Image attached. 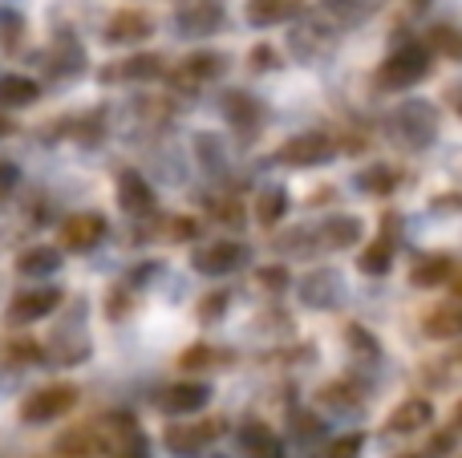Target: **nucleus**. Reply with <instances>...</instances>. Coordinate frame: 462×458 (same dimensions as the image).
<instances>
[{"instance_id": "nucleus-1", "label": "nucleus", "mask_w": 462, "mask_h": 458, "mask_svg": "<svg viewBox=\"0 0 462 458\" xmlns=\"http://www.w3.org/2000/svg\"><path fill=\"white\" fill-rule=\"evenodd\" d=\"M390 134H393V142H402L406 151H426V146H434V138H439V110H434L430 102H422V97L402 102L398 110L390 114Z\"/></svg>"}, {"instance_id": "nucleus-2", "label": "nucleus", "mask_w": 462, "mask_h": 458, "mask_svg": "<svg viewBox=\"0 0 462 458\" xmlns=\"http://www.w3.org/2000/svg\"><path fill=\"white\" fill-rule=\"evenodd\" d=\"M430 78V45H398L377 69V86L382 89H410L418 81Z\"/></svg>"}, {"instance_id": "nucleus-3", "label": "nucleus", "mask_w": 462, "mask_h": 458, "mask_svg": "<svg viewBox=\"0 0 462 458\" xmlns=\"http://www.w3.org/2000/svg\"><path fill=\"white\" fill-rule=\"evenodd\" d=\"M73 406H78V386H69V381L41 386L21 402V422H32V426H41V422H57V418H65Z\"/></svg>"}, {"instance_id": "nucleus-4", "label": "nucleus", "mask_w": 462, "mask_h": 458, "mask_svg": "<svg viewBox=\"0 0 462 458\" xmlns=\"http://www.w3.org/2000/svg\"><path fill=\"white\" fill-rule=\"evenodd\" d=\"M219 438H224V418H203V422H183V426H167L162 443H167L171 454L191 458L208 451L211 443H219Z\"/></svg>"}, {"instance_id": "nucleus-5", "label": "nucleus", "mask_w": 462, "mask_h": 458, "mask_svg": "<svg viewBox=\"0 0 462 458\" xmlns=\"http://www.w3.org/2000/svg\"><path fill=\"white\" fill-rule=\"evenodd\" d=\"M337 154L333 134H320V130H309V134H292L284 146L276 151V162L284 167H317V162H328Z\"/></svg>"}, {"instance_id": "nucleus-6", "label": "nucleus", "mask_w": 462, "mask_h": 458, "mask_svg": "<svg viewBox=\"0 0 462 458\" xmlns=\"http://www.w3.org/2000/svg\"><path fill=\"white\" fill-rule=\"evenodd\" d=\"M102 430V443H106V454L114 458H146V438L138 430V422L130 414H110L106 422H97Z\"/></svg>"}, {"instance_id": "nucleus-7", "label": "nucleus", "mask_w": 462, "mask_h": 458, "mask_svg": "<svg viewBox=\"0 0 462 458\" xmlns=\"http://www.w3.org/2000/svg\"><path fill=\"white\" fill-rule=\"evenodd\" d=\"M247 260H252V248L239 240H216V243H203L199 252H195V272L203 276H224V272H236V268H244Z\"/></svg>"}, {"instance_id": "nucleus-8", "label": "nucleus", "mask_w": 462, "mask_h": 458, "mask_svg": "<svg viewBox=\"0 0 462 458\" xmlns=\"http://www.w3.org/2000/svg\"><path fill=\"white\" fill-rule=\"evenodd\" d=\"M208 402H211V389L203 386V381H175V386H167L154 398V406H159L162 414H171V418H191V414H199Z\"/></svg>"}, {"instance_id": "nucleus-9", "label": "nucleus", "mask_w": 462, "mask_h": 458, "mask_svg": "<svg viewBox=\"0 0 462 458\" xmlns=\"http://www.w3.org/2000/svg\"><path fill=\"white\" fill-rule=\"evenodd\" d=\"M106 240V219L97 211H78L61 224V248L69 252H89Z\"/></svg>"}, {"instance_id": "nucleus-10", "label": "nucleus", "mask_w": 462, "mask_h": 458, "mask_svg": "<svg viewBox=\"0 0 462 458\" xmlns=\"http://www.w3.org/2000/svg\"><path fill=\"white\" fill-rule=\"evenodd\" d=\"M224 24V5L219 0H191L175 13V29L187 32V37H208Z\"/></svg>"}, {"instance_id": "nucleus-11", "label": "nucleus", "mask_w": 462, "mask_h": 458, "mask_svg": "<svg viewBox=\"0 0 462 458\" xmlns=\"http://www.w3.org/2000/svg\"><path fill=\"white\" fill-rule=\"evenodd\" d=\"M61 289H37V292H21V297L8 305V325H29V321H41V316L57 313L61 308Z\"/></svg>"}, {"instance_id": "nucleus-12", "label": "nucleus", "mask_w": 462, "mask_h": 458, "mask_svg": "<svg viewBox=\"0 0 462 458\" xmlns=\"http://www.w3.org/2000/svg\"><path fill=\"white\" fill-rule=\"evenodd\" d=\"M393 227H398V215H385V235H377V240L369 243L365 252H361L357 268L365 276H385L393 268V248H398V235H393Z\"/></svg>"}, {"instance_id": "nucleus-13", "label": "nucleus", "mask_w": 462, "mask_h": 458, "mask_svg": "<svg viewBox=\"0 0 462 458\" xmlns=\"http://www.w3.org/2000/svg\"><path fill=\"white\" fill-rule=\"evenodd\" d=\"M434 422V406L426 398H406L398 410L385 418V435H418Z\"/></svg>"}, {"instance_id": "nucleus-14", "label": "nucleus", "mask_w": 462, "mask_h": 458, "mask_svg": "<svg viewBox=\"0 0 462 458\" xmlns=\"http://www.w3.org/2000/svg\"><path fill=\"white\" fill-rule=\"evenodd\" d=\"M309 0H244V13L255 29H272V24H284L292 16L304 13Z\"/></svg>"}, {"instance_id": "nucleus-15", "label": "nucleus", "mask_w": 462, "mask_h": 458, "mask_svg": "<svg viewBox=\"0 0 462 458\" xmlns=\"http://www.w3.org/2000/svg\"><path fill=\"white\" fill-rule=\"evenodd\" d=\"M300 292H304V305H312V308H333L337 300L345 297L341 276H337L333 268H317V272H309L300 280Z\"/></svg>"}, {"instance_id": "nucleus-16", "label": "nucleus", "mask_w": 462, "mask_h": 458, "mask_svg": "<svg viewBox=\"0 0 462 458\" xmlns=\"http://www.w3.org/2000/svg\"><path fill=\"white\" fill-rule=\"evenodd\" d=\"M151 37V16L138 13V8H122V13L110 16L106 24V41L110 45H134V41Z\"/></svg>"}, {"instance_id": "nucleus-17", "label": "nucleus", "mask_w": 462, "mask_h": 458, "mask_svg": "<svg viewBox=\"0 0 462 458\" xmlns=\"http://www.w3.org/2000/svg\"><path fill=\"white\" fill-rule=\"evenodd\" d=\"M162 73V57L159 53H138L126 61H114L102 69V81H154Z\"/></svg>"}, {"instance_id": "nucleus-18", "label": "nucleus", "mask_w": 462, "mask_h": 458, "mask_svg": "<svg viewBox=\"0 0 462 458\" xmlns=\"http://www.w3.org/2000/svg\"><path fill=\"white\" fill-rule=\"evenodd\" d=\"M357 240H361V219L357 215H333L317 227V248H325V252H341Z\"/></svg>"}, {"instance_id": "nucleus-19", "label": "nucleus", "mask_w": 462, "mask_h": 458, "mask_svg": "<svg viewBox=\"0 0 462 458\" xmlns=\"http://www.w3.org/2000/svg\"><path fill=\"white\" fill-rule=\"evenodd\" d=\"M455 276V260L447 252H430V256H418V264L410 268V284L414 289H439Z\"/></svg>"}, {"instance_id": "nucleus-20", "label": "nucleus", "mask_w": 462, "mask_h": 458, "mask_svg": "<svg viewBox=\"0 0 462 458\" xmlns=\"http://www.w3.org/2000/svg\"><path fill=\"white\" fill-rule=\"evenodd\" d=\"M118 203H122V211H130V215H146V211H154L151 183H146L138 170H126V175L118 179Z\"/></svg>"}, {"instance_id": "nucleus-21", "label": "nucleus", "mask_w": 462, "mask_h": 458, "mask_svg": "<svg viewBox=\"0 0 462 458\" xmlns=\"http://www.w3.org/2000/svg\"><path fill=\"white\" fill-rule=\"evenodd\" d=\"M102 451H106V443H102V430L97 426H78L57 438V454L61 458H94Z\"/></svg>"}, {"instance_id": "nucleus-22", "label": "nucleus", "mask_w": 462, "mask_h": 458, "mask_svg": "<svg viewBox=\"0 0 462 458\" xmlns=\"http://www.w3.org/2000/svg\"><path fill=\"white\" fill-rule=\"evenodd\" d=\"M41 97V86L24 73H5L0 78V110H21V105H32Z\"/></svg>"}, {"instance_id": "nucleus-23", "label": "nucleus", "mask_w": 462, "mask_h": 458, "mask_svg": "<svg viewBox=\"0 0 462 458\" xmlns=\"http://www.w3.org/2000/svg\"><path fill=\"white\" fill-rule=\"evenodd\" d=\"M422 333H426L430 341L462 337V300H458V305H442V308H434V313L422 321Z\"/></svg>"}, {"instance_id": "nucleus-24", "label": "nucleus", "mask_w": 462, "mask_h": 458, "mask_svg": "<svg viewBox=\"0 0 462 458\" xmlns=\"http://www.w3.org/2000/svg\"><path fill=\"white\" fill-rule=\"evenodd\" d=\"M224 114H227L231 126H239L244 134H252V130L263 122V105L255 102V97H247V94H227L224 97Z\"/></svg>"}, {"instance_id": "nucleus-25", "label": "nucleus", "mask_w": 462, "mask_h": 458, "mask_svg": "<svg viewBox=\"0 0 462 458\" xmlns=\"http://www.w3.org/2000/svg\"><path fill=\"white\" fill-rule=\"evenodd\" d=\"M239 443H244L247 458H280V438L272 435L263 422H247L244 435H239Z\"/></svg>"}, {"instance_id": "nucleus-26", "label": "nucleus", "mask_w": 462, "mask_h": 458, "mask_svg": "<svg viewBox=\"0 0 462 458\" xmlns=\"http://www.w3.org/2000/svg\"><path fill=\"white\" fill-rule=\"evenodd\" d=\"M61 268V252L57 248H29V252H21V260H16V272L21 276H49V272H57Z\"/></svg>"}, {"instance_id": "nucleus-27", "label": "nucleus", "mask_w": 462, "mask_h": 458, "mask_svg": "<svg viewBox=\"0 0 462 458\" xmlns=\"http://www.w3.org/2000/svg\"><path fill=\"white\" fill-rule=\"evenodd\" d=\"M224 73V53H195L183 61V73L179 78L187 81V86H199V81H211Z\"/></svg>"}, {"instance_id": "nucleus-28", "label": "nucleus", "mask_w": 462, "mask_h": 458, "mask_svg": "<svg viewBox=\"0 0 462 458\" xmlns=\"http://www.w3.org/2000/svg\"><path fill=\"white\" fill-rule=\"evenodd\" d=\"M458 438H462V402L455 406V414H450V422L439 430V435L430 438V446L422 451V458H447L450 451L458 446Z\"/></svg>"}, {"instance_id": "nucleus-29", "label": "nucleus", "mask_w": 462, "mask_h": 458, "mask_svg": "<svg viewBox=\"0 0 462 458\" xmlns=\"http://www.w3.org/2000/svg\"><path fill=\"white\" fill-rule=\"evenodd\" d=\"M320 5H325V13H333L337 21L361 24V21H369V16L377 13V5H382V0H320Z\"/></svg>"}, {"instance_id": "nucleus-30", "label": "nucleus", "mask_w": 462, "mask_h": 458, "mask_svg": "<svg viewBox=\"0 0 462 458\" xmlns=\"http://www.w3.org/2000/svg\"><path fill=\"white\" fill-rule=\"evenodd\" d=\"M357 187L369 191V195H390L393 187H398V175H393L390 167H369V170L357 175Z\"/></svg>"}, {"instance_id": "nucleus-31", "label": "nucleus", "mask_w": 462, "mask_h": 458, "mask_svg": "<svg viewBox=\"0 0 462 458\" xmlns=\"http://www.w3.org/2000/svg\"><path fill=\"white\" fill-rule=\"evenodd\" d=\"M288 211V195L284 191H263L260 199H255V219H260V224H280V215H284Z\"/></svg>"}, {"instance_id": "nucleus-32", "label": "nucleus", "mask_w": 462, "mask_h": 458, "mask_svg": "<svg viewBox=\"0 0 462 458\" xmlns=\"http://www.w3.org/2000/svg\"><path fill=\"white\" fill-rule=\"evenodd\" d=\"M430 45L442 49L447 57H455V61H462V29H434Z\"/></svg>"}, {"instance_id": "nucleus-33", "label": "nucleus", "mask_w": 462, "mask_h": 458, "mask_svg": "<svg viewBox=\"0 0 462 458\" xmlns=\"http://www.w3.org/2000/svg\"><path fill=\"white\" fill-rule=\"evenodd\" d=\"M216 362H219V349H211V345H191L183 357H179L183 370H203V365H216Z\"/></svg>"}, {"instance_id": "nucleus-34", "label": "nucleus", "mask_w": 462, "mask_h": 458, "mask_svg": "<svg viewBox=\"0 0 462 458\" xmlns=\"http://www.w3.org/2000/svg\"><path fill=\"white\" fill-rule=\"evenodd\" d=\"M361 446H365V435H345V438H337L333 446L325 451V458H361Z\"/></svg>"}, {"instance_id": "nucleus-35", "label": "nucleus", "mask_w": 462, "mask_h": 458, "mask_svg": "<svg viewBox=\"0 0 462 458\" xmlns=\"http://www.w3.org/2000/svg\"><path fill=\"white\" fill-rule=\"evenodd\" d=\"M227 308V292H208V300L199 305V316L203 321H211V316H219Z\"/></svg>"}, {"instance_id": "nucleus-36", "label": "nucleus", "mask_w": 462, "mask_h": 458, "mask_svg": "<svg viewBox=\"0 0 462 458\" xmlns=\"http://www.w3.org/2000/svg\"><path fill=\"white\" fill-rule=\"evenodd\" d=\"M16 179H21V175H16L13 162H0V199H5V195L16 187Z\"/></svg>"}, {"instance_id": "nucleus-37", "label": "nucleus", "mask_w": 462, "mask_h": 458, "mask_svg": "<svg viewBox=\"0 0 462 458\" xmlns=\"http://www.w3.org/2000/svg\"><path fill=\"white\" fill-rule=\"evenodd\" d=\"M171 227H175V232H171V240H191L195 227H199V224H195V219H175Z\"/></svg>"}, {"instance_id": "nucleus-38", "label": "nucleus", "mask_w": 462, "mask_h": 458, "mask_svg": "<svg viewBox=\"0 0 462 458\" xmlns=\"http://www.w3.org/2000/svg\"><path fill=\"white\" fill-rule=\"evenodd\" d=\"M260 280L272 284V289H284V284H288V272H260Z\"/></svg>"}, {"instance_id": "nucleus-39", "label": "nucleus", "mask_w": 462, "mask_h": 458, "mask_svg": "<svg viewBox=\"0 0 462 458\" xmlns=\"http://www.w3.org/2000/svg\"><path fill=\"white\" fill-rule=\"evenodd\" d=\"M8 134H16V122H13V118H5V114H0V138H8Z\"/></svg>"}, {"instance_id": "nucleus-40", "label": "nucleus", "mask_w": 462, "mask_h": 458, "mask_svg": "<svg viewBox=\"0 0 462 458\" xmlns=\"http://www.w3.org/2000/svg\"><path fill=\"white\" fill-rule=\"evenodd\" d=\"M455 297L462 300V276H458V280H455Z\"/></svg>"}]
</instances>
